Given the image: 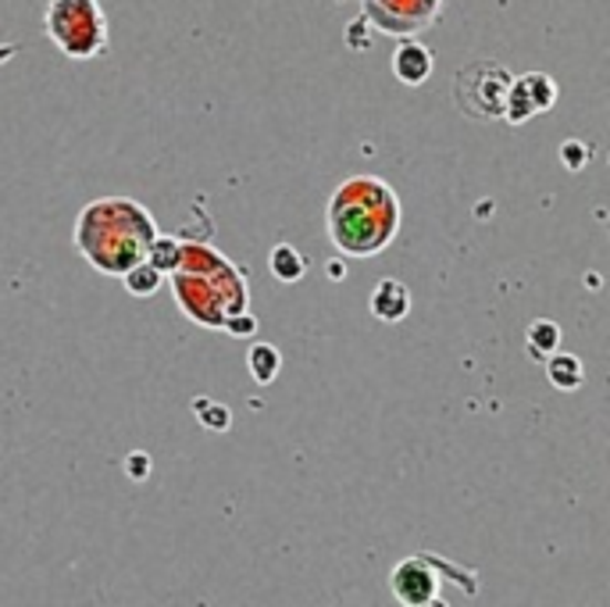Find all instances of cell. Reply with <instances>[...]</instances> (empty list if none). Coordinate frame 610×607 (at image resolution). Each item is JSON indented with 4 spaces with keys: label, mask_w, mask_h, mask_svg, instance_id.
<instances>
[{
    "label": "cell",
    "mask_w": 610,
    "mask_h": 607,
    "mask_svg": "<svg viewBox=\"0 0 610 607\" xmlns=\"http://www.w3.org/2000/svg\"><path fill=\"white\" fill-rule=\"evenodd\" d=\"M393 597L400 604H407V607H425L440 597V583H436V572H432L422 557H407V562H400L393 568Z\"/></svg>",
    "instance_id": "6"
},
{
    "label": "cell",
    "mask_w": 610,
    "mask_h": 607,
    "mask_svg": "<svg viewBox=\"0 0 610 607\" xmlns=\"http://www.w3.org/2000/svg\"><path fill=\"white\" fill-rule=\"evenodd\" d=\"M329 279H335V282L343 279V261H329Z\"/></svg>",
    "instance_id": "21"
},
{
    "label": "cell",
    "mask_w": 610,
    "mask_h": 607,
    "mask_svg": "<svg viewBox=\"0 0 610 607\" xmlns=\"http://www.w3.org/2000/svg\"><path fill=\"white\" fill-rule=\"evenodd\" d=\"M229 337H236V340H244V337H254L257 332V318L254 315H247V311H236V315H229L225 318V326H221Z\"/></svg>",
    "instance_id": "17"
},
{
    "label": "cell",
    "mask_w": 610,
    "mask_h": 607,
    "mask_svg": "<svg viewBox=\"0 0 610 607\" xmlns=\"http://www.w3.org/2000/svg\"><path fill=\"white\" fill-rule=\"evenodd\" d=\"M400 207L393 189L372 175L347 179L329 204V236L350 258H372L396 233Z\"/></svg>",
    "instance_id": "2"
},
{
    "label": "cell",
    "mask_w": 610,
    "mask_h": 607,
    "mask_svg": "<svg viewBox=\"0 0 610 607\" xmlns=\"http://www.w3.org/2000/svg\"><path fill=\"white\" fill-rule=\"evenodd\" d=\"M43 29L58 51L72 61H93L107 54L111 29L96 0H46Z\"/></svg>",
    "instance_id": "3"
},
{
    "label": "cell",
    "mask_w": 610,
    "mask_h": 607,
    "mask_svg": "<svg viewBox=\"0 0 610 607\" xmlns=\"http://www.w3.org/2000/svg\"><path fill=\"white\" fill-rule=\"evenodd\" d=\"M193 411H197L200 425L211 429V433H225V429L232 425V411L225 408V404L207 401V397H200V401H193Z\"/></svg>",
    "instance_id": "16"
},
{
    "label": "cell",
    "mask_w": 610,
    "mask_h": 607,
    "mask_svg": "<svg viewBox=\"0 0 610 607\" xmlns=\"http://www.w3.org/2000/svg\"><path fill=\"white\" fill-rule=\"evenodd\" d=\"M247 369H250V379L257 382V387H271V382H276L279 372H282V354H279V347H271V343H254L250 354H247Z\"/></svg>",
    "instance_id": "10"
},
{
    "label": "cell",
    "mask_w": 610,
    "mask_h": 607,
    "mask_svg": "<svg viewBox=\"0 0 610 607\" xmlns=\"http://www.w3.org/2000/svg\"><path fill=\"white\" fill-rule=\"evenodd\" d=\"M122 282H125V290L133 297H154L161 290V282H165V271L154 268L151 261H139L136 268L125 271Z\"/></svg>",
    "instance_id": "14"
},
{
    "label": "cell",
    "mask_w": 610,
    "mask_h": 607,
    "mask_svg": "<svg viewBox=\"0 0 610 607\" xmlns=\"http://www.w3.org/2000/svg\"><path fill=\"white\" fill-rule=\"evenodd\" d=\"M557 104V86L550 75L533 72L525 79H514V90H510V104H507V122L510 125H521L525 119H533L536 111H546Z\"/></svg>",
    "instance_id": "7"
},
{
    "label": "cell",
    "mask_w": 610,
    "mask_h": 607,
    "mask_svg": "<svg viewBox=\"0 0 610 607\" xmlns=\"http://www.w3.org/2000/svg\"><path fill=\"white\" fill-rule=\"evenodd\" d=\"M542 364H546V379H550L560 393H571V390L582 387L586 369L575 354H550Z\"/></svg>",
    "instance_id": "11"
},
{
    "label": "cell",
    "mask_w": 610,
    "mask_h": 607,
    "mask_svg": "<svg viewBox=\"0 0 610 607\" xmlns=\"http://www.w3.org/2000/svg\"><path fill=\"white\" fill-rule=\"evenodd\" d=\"M560 157H565V165L571 172H582L586 168V157H589V147H586V143H578V140H568L565 147H560Z\"/></svg>",
    "instance_id": "19"
},
{
    "label": "cell",
    "mask_w": 610,
    "mask_h": 607,
    "mask_svg": "<svg viewBox=\"0 0 610 607\" xmlns=\"http://www.w3.org/2000/svg\"><path fill=\"white\" fill-rule=\"evenodd\" d=\"M510 90H514V75L504 65H496V61H475V65H464L454 79L457 107L478 122L507 119Z\"/></svg>",
    "instance_id": "4"
},
{
    "label": "cell",
    "mask_w": 610,
    "mask_h": 607,
    "mask_svg": "<svg viewBox=\"0 0 610 607\" xmlns=\"http://www.w3.org/2000/svg\"><path fill=\"white\" fill-rule=\"evenodd\" d=\"M183 244L175 236H157L154 244H151V254H147V261L161 271H179L183 268Z\"/></svg>",
    "instance_id": "15"
},
{
    "label": "cell",
    "mask_w": 610,
    "mask_h": 607,
    "mask_svg": "<svg viewBox=\"0 0 610 607\" xmlns=\"http://www.w3.org/2000/svg\"><path fill=\"white\" fill-rule=\"evenodd\" d=\"M368 308H372L379 322H404L411 315V290L396 279H382L372 297H368Z\"/></svg>",
    "instance_id": "9"
},
{
    "label": "cell",
    "mask_w": 610,
    "mask_h": 607,
    "mask_svg": "<svg viewBox=\"0 0 610 607\" xmlns=\"http://www.w3.org/2000/svg\"><path fill=\"white\" fill-rule=\"evenodd\" d=\"M157 226L151 212L128 197H101L86 204L75 222L79 254L104 276H125L128 268L147 261Z\"/></svg>",
    "instance_id": "1"
},
{
    "label": "cell",
    "mask_w": 610,
    "mask_h": 607,
    "mask_svg": "<svg viewBox=\"0 0 610 607\" xmlns=\"http://www.w3.org/2000/svg\"><path fill=\"white\" fill-rule=\"evenodd\" d=\"M443 0H364V19H372L382 33H417L432 25Z\"/></svg>",
    "instance_id": "5"
},
{
    "label": "cell",
    "mask_w": 610,
    "mask_h": 607,
    "mask_svg": "<svg viewBox=\"0 0 610 607\" xmlns=\"http://www.w3.org/2000/svg\"><path fill=\"white\" fill-rule=\"evenodd\" d=\"M393 75L404 86H422L432 75V51L417 40H404L393 51Z\"/></svg>",
    "instance_id": "8"
},
{
    "label": "cell",
    "mask_w": 610,
    "mask_h": 607,
    "mask_svg": "<svg viewBox=\"0 0 610 607\" xmlns=\"http://www.w3.org/2000/svg\"><path fill=\"white\" fill-rule=\"evenodd\" d=\"M271 276H276L279 282H300L303 279V271H308V261H303V254L297 247H289V244H279L276 250H271Z\"/></svg>",
    "instance_id": "13"
},
{
    "label": "cell",
    "mask_w": 610,
    "mask_h": 607,
    "mask_svg": "<svg viewBox=\"0 0 610 607\" xmlns=\"http://www.w3.org/2000/svg\"><path fill=\"white\" fill-rule=\"evenodd\" d=\"M557 343H560V326L550 322V318H536L525 332V347L536 361H546L550 354H557Z\"/></svg>",
    "instance_id": "12"
},
{
    "label": "cell",
    "mask_w": 610,
    "mask_h": 607,
    "mask_svg": "<svg viewBox=\"0 0 610 607\" xmlns=\"http://www.w3.org/2000/svg\"><path fill=\"white\" fill-rule=\"evenodd\" d=\"M14 54H19V43H0V65H4V61H11Z\"/></svg>",
    "instance_id": "20"
},
{
    "label": "cell",
    "mask_w": 610,
    "mask_h": 607,
    "mask_svg": "<svg viewBox=\"0 0 610 607\" xmlns=\"http://www.w3.org/2000/svg\"><path fill=\"white\" fill-rule=\"evenodd\" d=\"M125 475L133 479V483H143V479H151V454L143 451H133L125 457Z\"/></svg>",
    "instance_id": "18"
}]
</instances>
